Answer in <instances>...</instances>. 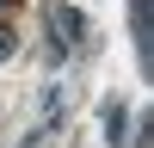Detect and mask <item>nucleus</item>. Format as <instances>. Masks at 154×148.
<instances>
[{"label": "nucleus", "instance_id": "obj_1", "mask_svg": "<svg viewBox=\"0 0 154 148\" xmlns=\"http://www.w3.org/2000/svg\"><path fill=\"white\" fill-rule=\"evenodd\" d=\"M19 56V37H12V25H0V62H12Z\"/></svg>", "mask_w": 154, "mask_h": 148}, {"label": "nucleus", "instance_id": "obj_2", "mask_svg": "<svg viewBox=\"0 0 154 148\" xmlns=\"http://www.w3.org/2000/svg\"><path fill=\"white\" fill-rule=\"evenodd\" d=\"M105 136H111V142L123 136V111H117V105H105Z\"/></svg>", "mask_w": 154, "mask_h": 148}]
</instances>
